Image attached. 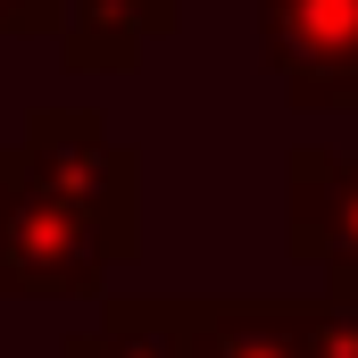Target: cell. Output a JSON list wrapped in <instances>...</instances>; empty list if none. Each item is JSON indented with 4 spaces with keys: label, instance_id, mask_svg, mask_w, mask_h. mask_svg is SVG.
I'll return each mask as SVG.
<instances>
[{
    "label": "cell",
    "instance_id": "3957f363",
    "mask_svg": "<svg viewBox=\"0 0 358 358\" xmlns=\"http://www.w3.org/2000/svg\"><path fill=\"white\" fill-rule=\"evenodd\" d=\"M259 50L292 108H358V0H259Z\"/></svg>",
    "mask_w": 358,
    "mask_h": 358
},
{
    "label": "cell",
    "instance_id": "9c48e42d",
    "mask_svg": "<svg viewBox=\"0 0 358 358\" xmlns=\"http://www.w3.org/2000/svg\"><path fill=\"white\" fill-rule=\"evenodd\" d=\"M67 0H0V34H59Z\"/></svg>",
    "mask_w": 358,
    "mask_h": 358
},
{
    "label": "cell",
    "instance_id": "8992f818",
    "mask_svg": "<svg viewBox=\"0 0 358 358\" xmlns=\"http://www.w3.org/2000/svg\"><path fill=\"white\" fill-rule=\"evenodd\" d=\"M176 17H183L176 0H67L59 50L84 76H125V67H142V50L159 34H176Z\"/></svg>",
    "mask_w": 358,
    "mask_h": 358
},
{
    "label": "cell",
    "instance_id": "277c9868",
    "mask_svg": "<svg viewBox=\"0 0 358 358\" xmlns=\"http://www.w3.org/2000/svg\"><path fill=\"white\" fill-rule=\"evenodd\" d=\"M283 250L308 267H358V150L300 142L283 159Z\"/></svg>",
    "mask_w": 358,
    "mask_h": 358
},
{
    "label": "cell",
    "instance_id": "5b68a950",
    "mask_svg": "<svg viewBox=\"0 0 358 358\" xmlns=\"http://www.w3.org/2000/svg\"><path fill=\"white\" fill-rule=\"evenodd\" d=\"M183 358H308V300L292 292H200L176 300Z\"/></svg>",
    "mask_w": 358,
    "mask_h": 358
},
{
    "label": "cell",
    "instance_id": "7a4b0ae2",
    "mask_svg": "<svg viewBox=\"0 0 358 358\" xmlns=\"http://www.w3.org/2000/svg\"><path fill=\"white\" fill-rule=\"evenodd\" d=\"M108 250L76 208L17 176L0 142V300H100L108 292Z\"/></svg>",
    "mask_w": 358,
    "mask_h": 358
},
{
    "label": "cell",
    "instance_id": "6da1fadb",
    "mask_svg": "<svg viewBox=\"0 0 358 358\" xmlns=\"http://www.w3.org/2000/svg\"><path fill=\"white\" fill-rule=\"evenodd\" d=\"M8 159L34 192L76 208L117 267L142 250V150L117 142L100 108H34L25 134L8 142Z\"/></svg>",
    "mask_w": 358,
    "mask_h": 358
},
{
    "label": "cell",
    "instance_id": "30bf717a",
    "mask_svg": "<svg viewBox=\"0 0 358 358\" xmlns=\"http://www.w3.org/2000/svg\"><path fill=\"white\" fill-rule=\"evenodd\" d=\"M325 275H350V292H358V267H325Z\"/></svg>",
    "mask_w": 358,
    "mask_h": 358
},
{
    "label": "cell",
    "instance_id": "52a82bcc",
    "mask_svg": "<svg viewBox=\"0 0 358 358\" xmlns=\"http://www.w3.org/2000/svg\"><path fill=\"white\" fill-rule=\"evenodd\" d=\"M59 358H183V325L167 292H125V300H100V325L76 334Z\"/></svg>",
    "mask_w": 358,
    "mask_h": 358
},
{
    "label": "cell",
    "instance_id": "ba28073f",
    "mask_svg": "<svg viewBox=\"0 0 358 358\" xmlns=\"http://www.w3.org/2000/svg\"><path fill=\"white\" fill-rule=\"evenodd\" d=\"M308 358H358V292H350V275H325V292H308Z\"/></svg>",
    "mask_w": 358,
    "mask_h": 358
}]
</instances>
